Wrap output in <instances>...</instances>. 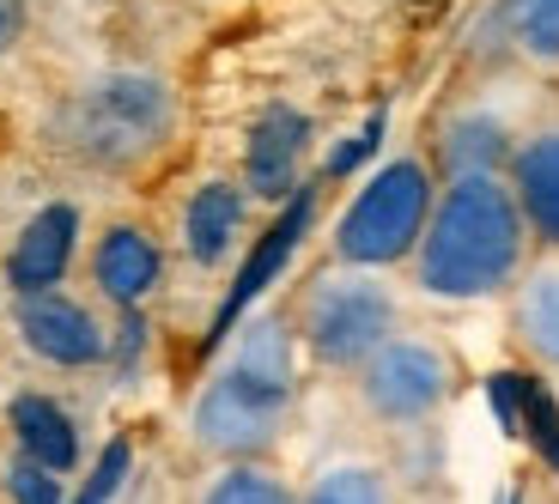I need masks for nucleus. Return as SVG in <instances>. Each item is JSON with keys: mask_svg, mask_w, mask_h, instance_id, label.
<instances>
[{"mask_svg": "<svg viewBox=\"0 0 559 504\" xmlns=\"http://www.w3.org/2000/svg\"><path fill=\"white\" fill-rule=\"evenodd\" d=\"M530 225L504 177H450L432 201V219L419 231L414 280L432 298H492L504 280H518Z\"/></svg>", "mask_w": 559, "mask_h": 504, "instance_id": "obj_1", "label": "nucleus"}, {"mask_svg": "<svg viewBox=\"0 0 559 504\" xmlns=\"http://www.w3.org/2000/svg\"><path fill=\"white\" fill-rule=\"evenodd\" d=\"M298 395V352H293V328L280 316H255L238 335L231 359L219 364V377L195 395V444L231 463H250L280 437L286 413Z\"/></svg>", "mask_w": 559, "mask_h": 504, "instance_id": "obj_2", "label": "nucleus"}, {"mask_svg": "<svg viewBox=\"0 0 559 504\" xmlns=\"http://www.w3.org/2000/svg\"><path fill=\"white\" fill-rule=\"evenodd\" d=\"M177 104L153 73H104L61 110V141L98 170H128L170 141Z\"/></svg>", "mask_w": 559, "mask_h": 504, "instance_id": "obj_3", "label": "nucleus"}, {"mask_svg": "<svg viewBox=\"0 0 559 504\" xmlns=\"http://www.w3.org/2000/svg\"><path fill=\"white\" fill-rule=\"evenodd\" d=\"M432 170L426 158H390L371 170L359 195L347 201L335 225V255L347 267H395L419 250V231L432 219Z\"/></svg>", "mask_w": 559, "mask_h": 504, "instance_id": "obj_4", "label": "nucleus"}, {"mask_svg": "<svg viewBox=\"0 0 559 504\" xmlns=\"http://www.w3.org/2000/svg\"><path fill=\"white\" fill-rule=\"evenodd\" d=\"M395 335V298L371 267H353L335 280H317L305 298V347L329 371H359Z\"/></svg>", "mask_w": 559, "mask_h": 504, "instance_id": "obj_5", "label": "nucleus"}, {"mask_svg": "<svg viewBox=\"0 0 559 504\" xmlns=\"http://www.w3.org/2000/svg\"><path fill=\"white\" fill-rule=\"evenodd\" d=\"M359 389L365 407L390 425H419L432 420L450 395V359L432 347V340H402L390 335L371 359L359 364Z\"/></svg>", "mask_w": 559, "mask_h": 504, "instance_id": "obj_6", "label": "nucleus"}, {"mask_svg": "<svg viewBox=\"0 0 559 504\" xmlns=\"http://www.w3.org/2000/svg\"><path fill=\"white\" fill-rule=\"evenodd\" d=\"M310 219H317V189H293L286 195V207H280V219L262 231V243L250 250V262L238 267V280H231V292L219 298V310H213V335H207V347H219L231 328H238V316L255 304V298L267 292V286L280 280V267L298 255V243H305V231H310Z\"/></svg>", "mask_w": 559, "mask_h": 504, "instance_id": "obj_7", "label": "nucleus"}, {"mask_svg": "<svg viewBox=\"0 0 559 504\" xmlns=\"http://www.w3.org/2000/svg\"><path fill=\"white\" fill-rule=\"evenodd\" d=\"M19 335H25V347L37 359L61 364V371H85V364L110 359V335L98 328V316L80 298H68L61 286L19 298Z\"/></svg>", "mask_w": 559, "mask_h": 504, "instance_id": "obj_8", "label": "nucleus"}, {"mask_svg": "<svg viewBox=\"0 0 559 504\" xmlns=\"http://www.w3.org/2000/svg\"><path fill=\"white\" fill-rule=\"evenodd\" d=\"M73 250H80V207L73 201H49V207L31 213L19 243L7 250V286L19 298L56 292L73 267Z\"/></svg>", "mask_w": 559, "mask_h": 504, "instance_id": "obj_9", "label": "nucleus"}, {"mask_svg": "<svg viewBox=\"0 0 559 504\" xmlns=\"http://www.w3.org/2000/svg\"><path fill=\"white\" fill-rule=\"evenodd\" d=\"M305 153H310V116L293 110V104H267L255 116L250 141H243V182H250V195L286 201L298 189Z\"/></svg>", "mask_w": 559, "mask_h": 504, "instance_id": "obj_10", "label": "nucleus"}, {"mask_svg": "<svg viewBox=\"0 0 559 504\" xmlns=\"http://www.w3.org/2000/svg\"><path fill=\"white\" fill-rule=\"evenodd\" d=\"M92 280H98V292L116 310H140L165 280V250L140 225H110L98 238V250H92Z\"/></svg>", "mask_w": 559, "mask_h": 504, "instance_id": "obj_11", "label": "nucleus"}, {"mask_svg": "<svg viewBox=\"0 0 559 504\" xmlns=\"http://www.w3.org/2000/svg\"><path fill=\"white\" fill-rule=\"evenodd\" d=\"M511 195L523 207L530 238L559 250V128H542L511 153Z\"/></svg>", "mask_w": 559, "mask_h": 504, "instance_id": "obj_12", "label": "nucleus"}, {"mask_svg": "<svg viewBox=\"0 0 559 504\" xmlns=\"http://www.w3.org/2000/svg\"><path fill=\"white\" fill-rule=\"evenodd\" d=\"M243 213H250V201H243L238 182H219V177L201 182L189 195V207H182V250H189V262L219 267L243 238Z\"/></svg>", "mask_w": 559, "mask_h": 504, "instance_id": "obj_13", "label": "nucleus"}, {"mask_svg": "<svg viewBox=\"0 0 559 504\" xmlns=\"http://www.w3.org/2000/svg\"><path fill=\"white\" fill-rule=\"evenodd\" d=\"M7 420H13L19 456L56 468V475H73V468H80V425H73V413L61 401H49V395H37V389L13 395Z\"/></svg>", "mask_w": 559, "mask_h": 504, "instance_id": "obj_14", "label": "nucleus"}, {"mask_svg": "<svg viewBox=\"0 0 559 504\" xmlns=\"http://www.w3.org/2000/svg\"><path fill=\"white\" fill-rule=\"evenodd\" d=\"M511 134H504L499 116L487 110H468L456 116V122L444 128V141H438V158H444L450 177H499L504 165H511Z\"/></svg>", "mask_w": 559, "mask_h": 504, "instance_id": "obj_15", "label": "nucleus"}, {"mask_svg": "<svg viewBox=\"0 0 559 504\" xmlns=\"http://www.w3.org/2000/svg\"><path fill=\"white\" fill-rule=\"evenodd\" d=\"M518 340L542 364H559V267L530 274L518 292Z\"/></svg>", "mask_w": 559, "mask_h": 504, "instance_id": "obj_16", "label": "nucleus"}, {"mask_svg": "<svg viewBox=\"0 0 559 504\" xmlns=\"http://www.w3.org/2000/svg\"><path fill=\"white\" fill-rule=\"evenodd\" d=\"M504 25L523 56L559 61V0H504Z\"/></svg>", "mask_w": 559, "mask_h": 504, "instance_id": "obj_17", "label": "nucleus"}, {"mask_svg": "<svg viewBox=\"0 0 559 504\" xmlns=\"http://www.w3.org/2000/svg\"><path fill=\"white\" fill-rule=\"evenodd\" d=\"M201 504H298V499H293V487H286L280 475H267V468L231 463L207 492H201Z\"/></svg>", "mask_w": 559, "mask_h": 504, "instance_id": "obj_18", "label": "nucleus"}, {"mask_svg": "<svg viewBox=\"0 0 559 504\" xmlns=\"http://www.w3.org/2000/svg\"><path fill=\"white\" fill-rule=\"evenodd\" d=\"M298 504H390V487H383L378 468L347 463V468H329V475L310 480V492Z\"/></svg>", "mask_w": 559, "mask_h": 504, "instance_id": "obj_19", "label": "nucleus"}, {"mask_svg": "<svg viewBox=\"0 0 559 504\" xmlns=\"http://www.w3.org/2000/svg\"><path fill=\"white\" fill-rule=\"evenodd\" d=\"M518 437H530L535 456L559 475V401H554V389L535 383V377H530V395H523V432Z\"/></svg>", "mask_w": 559, "mask_h": 504, "instance_id": "obj_20", "label": "nucleus"}, {"mask_svg": "<svg viewBox=\"0 0 559 504\" xmlns=\"http://www.w3.org/2000/svg\"><path fill=\"white\" fill-rule=\"evenodd\" d=\"M128 463H134V449H128V437L104 444L98 468H92V480L80 487V499H73V504H110L116 492H122V480H128Z\"/></svg>", "mask_w": 559, "mask_h": 504, "instance_id": "obj_21", "label": "nucleus"}, {"mask_svg": "<svg viewBox=\"0 0 559 504\" xmlns=\"http://www.w3.org/2000/svg\"><path fill=\"white\" fill-rule=\"evenodd\" d=\"M523 395H530V371H492L487 377V401H492V420H499L504 437L523 432Z\"/></svg>", "mask_w": 559, "mask_h": 504, "instance_id": "obj_22", "label": "nucleus"}, {"mask_svg": "<svg viewBox=\"0 0 559 504\" xmlns=\"http://www.w3.org/2000/svg\"><path fill=\"white\" fill-rule=\"evenodd\" d=\"M7 492H13V504H61V475L31 463V456H19L7 468Z\"/></svg>", "mask_w": 559, "mask_h": 504, "instance_id": "obj_23", "label": "nucleus"}, {"mask_svg": "<svg viewBox=\"0 0 559 504\" xmlns=\"http://www.w3.org/2000/svg\"><path fill=\"white\" fill-rule=\"evenodd\" d=\"M378 141H383V110H378V116H371V122H365V128H359V134H353V141H341V146H335V153L322 158V177H353V170H359V165H365V158L378 153Z\"/></svg>", "mask_w": 559, "mask_h": 504, "instance_id": "obj_24", "label": "nucleus"}, {"mask_svg": "<svg viewBox=\"0 0 559 504\" xmlns=\"http://www.w3.org/2000/svg\"><path fill=\"white\" fill-rule=\"evenodd\" d=\"M25 19H31V0H0V56L25 37Z\"/></svg>", "mask_w": 559, "mask_h": 504, "instance_id": "obj_25", "label": "nucleus"}]
</instances>
